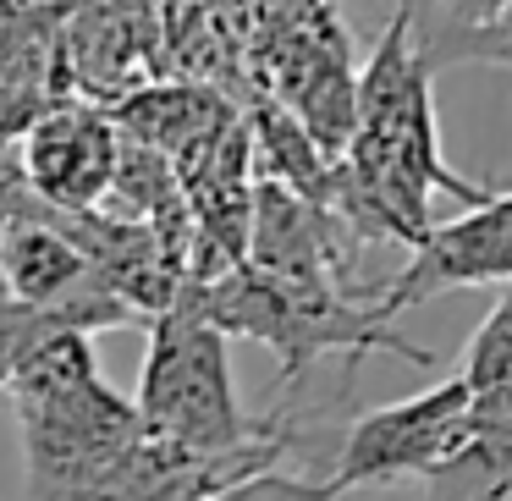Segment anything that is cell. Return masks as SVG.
I'll return each instance as SVG.
<instances>
[{
  "instance_id": "1",
  "label": "cell",
  "mask_w": 512,
  "mask_h": 501,
  "mask_svg": "<svg viewBox=\"0 0 512 501\" xmlns=\"http://www.w3.org/2000/svg\"><path fill=\"white\" fill-rule=\"evenodd\" d=\"M23 430L28 501H111L138 452L133 402L100 375L94 336L56 331L6 375Z\"/></svg>"
},
{
  "instance_id": "2",
  "label": "cell",
  "mask_w": 512,
  "mask_h": 501,
  "mask_svg": "<svg viewBox=\"0 0 512 501\" xmlns=\"http://www.w3.org/2000/svg\"><path fill=\"white\" fill-rule=\"evenodd\" d=\"M182 298L232 342H265L281 358V386L303 380L320 358L347 353V380L364 353H397L402 364L430 369L435 353L397 331L375 303H358L331 276H259L248 265L221 270L204 287H182Z\"/></svg>"
},
{
  "instance_id": "3",
  "label": "cell",
  "mask_w": 512,
  "mask_h": 501,
  "mask_svg": "<svg viewBox=\"0 0 512 501\" xmlns=\"http://www.w3.org/2000/svg\"><path fill=\"white\" fill-rule=\"evenodd\" d=\"M144 331V375H138V397H127L144 441L182 457H226L265 435L270 419H254L237 402L232 342L188 298L144 320Z\"/></svg>"
},
{
  "instance_id": "4",
  "label": "cell",
  "mask_w": 512,
  "mask_h": 501,
  "mask_svg": "<svg viewBox=\"0 0 512 501\" xmlns=\"http://www.w3.org/2000/svg\"><path fill=\"white\" fill-rule=\"evenodd\" d=\"M463 413H468V386L457 375L430 391H413L402 402L358 413L336 441V463L325 479L336 485V496L424 485L463 435Z\"/></svg>"
},
{
  "instance_id": "5",
  "label": "cell",
  "mask_w": 512,
  "mask_h": 501,
  "mask_svg": "<svg viewBox=\"0 0 512 501\" xmlns=\"http://www.w3.org/2000/svg\"><path fill=\"white\" fill-rule=\"evenodd\" d=\"M512 281V193L496 188L485 204L463 210L457 221H430V232L402 254V265L386 276L375 309L397 320L402 309L424 298H441L457 287L501 292Z\"/></svg>"
},
{
  "instance_id": "6",
  "label": "cell",
  "mask_w": 512,
  "mask_h": 501,
  "mask_svg": "<svg viewBox=\"0 0 512 501\" xmlns=\"http://www.w3.org/2000/svg\"><path fill=\"white\" fill-rule=\"evenodd\" d=\"M17 177L50 210H100L116 177L122 133L100 105H45L17 138Z\"/></svg>"
},
{
  "instance_id": "7",
  "label": "cell",
  "mask_w": 512,
  "mask_h": 501,
  "mask_svg": "<svg viewBox=\"0 0 512 501\" xmlns=\"http://www.w3.org/2000/svg\"><path fill=\"white\" fill-rule=\"evenodd\" d=\"M430 501H507L512 496V386L468 391L463 435L430 479Z\"/></svg>"
},
{
  "instance_id": "8",
  "label": "cell",
  "mask_w": 512,
  "mask_h": 501,
  "mask_svg": "<svg viewBox=\"0 0 512 501\" xmlns=\"http://www.w3.org/2000/svg\"><path fill=\"white\" fill-rule=\"evenodd\" d=\"M232 116H237L232 105L215 89H204V83H155V89L127 94L111 111V122L127 144H138V149H149V155H160L166 166H177V160L193 155L204 138L221 133Z\"/></svg>"
},
{
  "instance_id": "9",
  "label": "cell",
  "mask_w": 512,
  "mask_h": 501,
  "mask_svg": "<svg viewBox=\"0 0 512 501\" xmlns=\"http://www.w3.org/2000/svg\"><path fill=\"white\" fill-rule=\"evenodd\" d=\"M512 0H408V45L424 72L512 56Z\"/></svg>"
},
{
  "instance_id": "10",
  "label": "cell",
  "mask_w": 512,
  "mask_h": 501,
  "mask_svg": "<svg viewBox=\"0 0 512 501\" xmlns=\"http://www.w3.org/2000/svg\"><path fill=\"white\" fill-rule=\"evenodd\" d=\"M210 501H336L331 479H309V474H287V468H259V474L237 479V485L215 490Z\"/></svg>"
},
{
  "instance_id": "11",
  "label": "cell",
  "mask_w": 512,
  "mask_h": 501,
  "mask_svg": "<svg viewBox=\"0 0 512 501\" xmlns=\"http://www.w3.org/2000/svg\"><path fill=\"white\" fill-rule=\"evenodd\" d=\"M56 331H72V325H61L56 314L23 309V303H12L6 292H0V386H6V375L17 369V358H23L28 347H39L45 336H56Z\"/></svg>"
},
{
  "instance_id": "12",
  "label": "cell",
  "mask_w": 512,
  "mask_h": 501,
  "mask_svg": "<svg viewBox=\"0 0 512 501\" xmlns=\"http://www.w3.org/2000/svg\"><path fill=\"white\" fill-rule=\"evenodd\" d=\"M23 177H17V155L12 149H0V232H6V221L17 215V204H23Z\"/></svg>"
}]
</instances>
